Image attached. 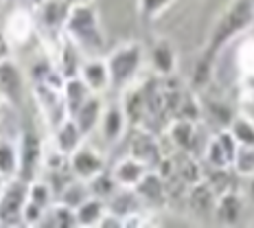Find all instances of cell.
I'll return each mask as SVG.
<instances>
[{"label": "cell", "mask_w": 254, "mask_h": 228, "mask_svg": "<svg viewBox=\"0 0 254 228\" xmlns=\"http://www.w3.org/2000/svg\"><path fill=\"white\" fill-rule=\"evenodd\" d=\"M237 176L241 178H254V147L252 145H239L232 158Z\"/></svg>", "instance_id": "4316f807"}, {"label": "cell", "mask_w": 254, "mask_h": 228, "mask_svg": "<svg viewBox=\"0 0 254 228\" xmlns=\"http://www.w3.org/2000/svg\"><path fill=\"white\" fill-rule=\"evenodd\" d=\"M230 134L235 136L237 145H252L254 147V121L248 116H232L230 125H228Z\"/></svg>", "instance_id": "d4e9b609"}, {"label": "cell", "mask_w": 254, "mask_h": 228, "mask_svg": "<svg viewBox=\"0 0 254 228\" xmlns=\"http://www.w3.org/2000/svg\"><path fill=\"white\" fill-rule=\"evenodd\" d=\"M88 189H90V193H92V195H97V198H101V200H105V202H108V200L112 198L114 191L119 189V187H116L112 173L103 169V171L97 173V176H94L92 180H88Z\"/></svg>", "instance_id": "83f0119b"}, {"label": "cell", "mask_w": 254, "mask_h": 228, "mask_svg": "<svg viewBox=\"0 0 254 228\" xmlns=\"http://www.w3.org/2000/svg\"><path fill=\"white\" fill-rule=\"evenodd\" d=\"M237 141L235 136L230 134V130H221L219 134H215L213 139L206 143L204 152H202V165L206 167H219V169H228L232 167V158H235L237 152Z\"/></svg>", "instance_id": "9c48e42d"}, {"label": "cell", "mask_w": 254, "mask_h": 228, "mask_svg": "<svg viewBox=\"0 0 254 228\" xmlns=\"http://www.w3.org/2000/svg\"><path fill=\"white\" fill-rule=\"evenodd\" d=\"M29 200L46 211L53 202H55V193H53L51 184L46 182L44 178H35L29 182Z\"/></svg>", "instance_id": "484cf974"}, {"label": "cell", "mask_w": 254, "mask_h": 228, "mask_svg": "<svg viewBox=\"0 0 254 228\" xmlns=\"http://www.w3.org/2000/svg\"><path fill=\"white\" fill-rule=\"evenodd\" d=\"M105 213H108V202L97 195H90L75 209L77 226H99Z\"/></svg>", "instance_id": "ffe728a7"}, {"label": "cell", "mask_w": 254, "mask_h": 228, "mask_svg": "<svg viewBox=\"0 0 254 228\" xmlns=\"http://www.w3.org/2000/svg\"><path fill=\"white\" fill-rule=\"evenodd\" d=\"M13 2H20V0H13Z\"/></svg>", "instance_id": "e575fe53"}, {"label": "cell", "mask_w": 254, "mask_h": 228, "mask_svg": "<svg viewBox=\"0 0 254 228\" xmlns=\"http://www.w3.org/2000/svg\"><path fill=\"white\" fill-rule=\"evenodd\" d=\"M110 71V81L112 88L125 90L127 86L136 81L138 73L142 71L145 64V49L140 42H125V44L116 46V49L105 57Z\"/></svg>", "instance_id": "3957f363"}, {"label": "cell", "mask_w": 254, "mask_h": 228, "mask_svg": "<svg viewBox=\"0 0 254 228\" xmlns=\"http://www.w3.org/2000/svg\"><path fill=\"white\" fill-rule=\"evenodd\" d=\"M83 141H86V136L81 134V130L77 127L75 119H70V116H68V119H64L57 127H53L51 145L55 147V150H60L64 156H70V153L75 152Z\"/></svg>", "instance_id": "2e32d148"}, {"label": "cell", "mask_w": 254, "mask_h": 228, "mask_svg": "<svg viewBox=\"0 0 254 228\" xmlns=\"http://www.w3.org/2000/svg\"><path fill=\"white\" fill-rule=\"evenodd\" d=\"M68 11H70V4L66 0H42L33 4L35 26L44 42H51L53 46L60 44V40L64 38V24H66Z\"/></svg>", "instance_id": "277c9868"}, {"label": "cell", "mask_w": 254, "mask_h": 228, "mask_svg": "<svg viewBox=\"0 0 254 228\" xmlns=\"http://www.w3.org/2000/svg\"><path fill=\"white\" fill-rule=\"evenodd\" d=\"M254 26V0H232L219 20L213 26L208 42V55H215L221 46H226L232 38L246 33Z\"/></svg>", "instance_id": "7a4b0ae2"}, {"label": "cell", "mask_w": 254, "mask_h": 228, "mask_svg": "<svg viewBox=\"0 0 254 228\" xmlns=\"http://www.w3.org/2000/svg\"><path fill=\"white\" fill-rule=\"evenodd\" d=\"M68 4H70V7H77V4H92L94 0H66Z\"/></svg>", "instance_id": "4dcf8cb0"}, {"label": "cell", "mask_w": 254, "mask_h": 228, "mask_svg": "<svg viewBox=\"0 0 254 228\" xmlns=\"http://www.w3.org/2000/svg\"><path fill=\"white\" fill-rule=\"evenodd\" d=\"M97 132L101 134V139L108 145H114V143H119L123 139L127 132V116H125L123 105H110V108H105Z\"/></svg>", "instance_id": "5bb4252c"}, {"label": "cell", "mask_w": 254, "mask_h": 228, "mask_svg": "<svg viewBox=\"0 0 254 228\" xmlns=\"http://www.w3.org/2000/svg\"><path fill=\"white\" fill-rule=\"evenodd\" d=\"M173 2H176V0H138V7H140V13L145 15V18L153 20V18L165 13Z\"/></svg>", "instance_id": "f1b7e54d"}, {"label": "cell", "mask_w": 254, "mask_h": 228, "mask_svg": "<svg viewBox=\"0 0 254 228\" xmlns=\"http://www.w3.org/2000/svg\"><path fill=\"white\" fill-rule=\"evenodd\" d=\"M79 77L83 79V83L94 94H103L108 88H112L105 57H83L81 68H79Z\"/></svg>", "instance_id": "7c38bea8"}, {"label": "cell", "mask_w": 254, "mask_h": 228, "mask_svg": "<svg viewBox=\"0 0 254 228\" xmlns=\"http://www.w3.org/2000/svg\"><path fill=\"white\" fill-rule=\"evenodd\" d=\"M103 110H105V105H103L101 94H94V92H92V94H90V97L86 99V101L81 103V108H79L77 112L70 116V119H75L77 127L81 130V134L88 139V136H92L94 132L99 130V123H101Z\"/></svg>", "instance_id": "4fadbf2b"}, {"label": "cell", "mask_w": 254, "mask_h": 228, "mask_svg": "<svg viewBox=\"0 0 254 228\" xmlns=\"http://www.w3.org/2000/svg\"><path fill=\"white\" fill-rule=\"evenodd\" d=\"M149 171L145 165H142L140 160H136L134 156H129L127 153L125 158H121L119 162L112 167V178H114V182H116V187H121V189H134L136 184L142 180V176Z\"/></svg>", "instance_id": "e0dca14e"}, {"label": "cell", "mask_w": 254, "mask_h": 228, "mask_svg": "<svg viewBox=\"0 0 254 228\" xmlns=\"http://www.w3.org/2000/svg\"><path fill=\"white\" fill-rule=\"evenodd\" d=\"M29 198V182L22 178H9L0 195V226H22V209Z\"/></svg>", "instance_id": "5b68a950"}, {"label": "cell", "mask_w": 254, "mask_h": 228, "mask_svg": "<svg viewBox=\"0 0 254 228\" xmlns=\"http://www.w3.org/2000/svg\"><path fill=\"white\" fill-rule=\"evenodd\" d=\"M68 167H70L75 178L88 182V180H92L97 173H101L105 169V160H103L101 152L94 150L92 145H88V143L83 141L81 145L68 156Z\"/></svg>", "instance_id": "8fae6325"}, {"label": "cell", "mask_w": 254, "mask_h": 228, "mask_svg": "<svg viewBox=\"0 0 254 228\" xmlns=\"http://www.w3.org/2000/svg\"><path fill=\"white\" fill-rule=\"evenodd\" d=\"M18 156H20V167H18V178L31 180L42 176V162H44V143L35 132H22L18 141Z\"/></svg>", "instance_id": "8992f818"}, {"label": "cell", "mask_w": 254, "mask_h": 228, "mask_svg": "<svg viewBox=\"0 0 254 228\" xmlns=\"http://www.w3.org/2000/svg\"><path fill=\"white\" fill-rule=\"evenodd\" d=\"M20 167V156H18V143H13L7 136H0V176L4 178H15Z\"/></svg>", "instance_id": "7402d4cb"}, {"label": "cell", "mask_w": 254, "mask_h": 228, "mask_svg": "<svg viewBox=\"0 0 254 228\" xmlns=\"http://www.w3.org/2000/svg\"><path fill=\"white\" fill-rule=\"evenodd\" d=\"M241 209H243V200L232 189H228V191H224V193L217 195L213 213L217 217V222H221V224H226V226H232V224L239 222Z\"/></svg>", "instance_id": "d6986e66"}, {"label": "cell", "mask_w": 254, "mask_h": 228, "mask_svg": "<svg viewBox=\"0 0 254 228\" xmlns=\"http://www.w3.org/2000/svg\"><path fill=\"white\" fill-rule=\"evenodd\" d=\"M4 184H7V178L0 176V195H2V191H4Z\"/></svg>", "instance_id": "1f68e13d"}, {"label": "cell", "mask_w": 254, "mask_h": 228, "mask_svg": "<svg viewBox=\"0 0 254 228\" xmlns=\"http://www.w3.org/2000/svg\"><path fill=\"white\" fill-rule=\"evenodd\" d=\"M149 66L153 68V73L160 77H169L176 73L178 66V55L176 49L169 40H158L149 51Z\"/></svg>", "instance_id": "ac0fdd59"}, {"label": "cell", "mask_w": 254, "mask_h": 228, "mask_svg": "<svg viewBox=\"0 0 254 228\" xmlns=\"http://www.w3.org/2000/svg\"><path fill=\"white\" fill-rule=\"evenodd\" d=\"M11 49H13V46L9 44L7 35H4L2 29H0V62H4V60H9V57H11Z\"/></svg>", "instance_id": "f546056e"}, {"label": "cell", "mask_w": 254, "mask_h": 228, "mask_svg": "<svg viewBox=\"0 0 254 228\" xmlns=\"http://www.w3.org/2000/svg\"><path fill=\"white\" fill-rule=\"evenodd\" d=\"M64 35L81 51L83 57H101V51L105 49L99 15L92 4L70 7L66 24H64Z\"/></svg>", "instance_id": "6da1fadb"}, {"label": "cell", "mask_w": 254, "mask_h": 228, "mask_svg": "<svg viewBox=\"0 0 254 228\" xmlns=\"http://www.w3.org/2000/svg\"><path fill=\"white\" fill-rule=\"evenodd\" d=\"M129 156L140 160L147 169H158L160 162L165 160V150H162L160 141L151 134L147 127H136L134 134L129 139Z\"/></svg>", "instance_id": "ba28073f"}, {"label": "cell", "mask_w": 254, "mask_h": 228, "mask_svg": "<svg viewBox=\"0 0 254 228\" xmlns=\"http://www.w3.org/2000/svg\"><path fill=\"white\" fill-rule=\"evenodd\" d=\"M250 189H252V193H254V180H252V187Z\"/></svg>", "instance_id": "836d02e7"}, {"label": "cell", "mask_w": 254, "mask_h": 228, "mask_svg": "<svg viewBox=\"0 0 254 228\" xmlns=\"http://www.w3.org/2000/svg\"><path fill=\"white\" fill-rule=\"evenodd\" d=\"M38 2H42V0H31V4H38Z\"/></svg>", "instance_id": "d6a6232c"}, {"label": "cell", "mask_w": 254, "mask_h": 228, "mask_svg": "<svg viewBox=\"0 0 254 228\" xmlns=\"http://www.w3.org/2000/svg\"><path fill=\"white\" fill-rule=\"evenodd\" d=\"M134 191L140 198V202H145L149 206H160L167 202V182L156 169H149L142 176L140 182L134 187Z\"/></svg>", "instance_id": "9a60e30c"}, {"label": "cell", "mask_w": 254, "mask_h": 228, "mask_svg": "<svg viewBox=\"0 0 254 228\" xmlns=\"http://www.w3.org/2000/svg\"><path fill=\"white\" fill-rule=\"evenodd\" d=\"M0 105H2V99H0Z\"/></svg>", "instance_id": "d590c367"}, {"label": "cell", "mask_w": 254, "mask_h": 228, "mask_svg": "<svg viewBox=\"0 0 254 228\" xmlns=\"http://www.w3.org/2000/svg\"><path fill=\"white\" fill-rule=\"evenodd\" d=\"M90 195L92 193H90V189H88V182H83V180H79V178H72L70 182L62 189V193L57 195V202L70 206V209H77Z\"/></svg>", "instance_id": "603a6c76"}, {"label": "cell", "mask_w": 254, "mask_h": 228, "mask_svg": "<svg viewBox=\"0 0 254 228\" xmlns=\"http://www.w3.org/2000/svg\"><path fill=\"white\" fill-rule=\"evenodd\" d=\"M92 94L86 83H83L81 77H70L64 81V103H66V110H68V116H72L81 108V103Z\"/></svg>", "instance_id": "44dd1931"}, {"label": "cell", "mask_w": 254, "mask_h": 228, "mask_svg": "<svg viewBox=\"0 0 254 228\" xmlns=\"http://www.w3.org/2000/svg\"><path fill=\"white\" fill-rule=\"evenodd\" d=\"M26 92V77L11 57L0 62V99L2 103L20 105Z\"/></svg>", "instance_id": "30bf717a"}, {"label": "cell", "mask_w": 254, "mask_h": 228, "mask_svg": "<svg viewBox=\"0 0 254 228\" xmlns=\"http://www.w3.org/2000/svg\"><path fill=\"white\" fill-rule=\"evenodd\" d=\"M2 33L7 35V40L11 46H24L26 42L38 33L33 9L24 7V4H15L11 11H9L7 20H4Z\"/></svg>", "instance_id": "52a82bcc"}, {"label": "cell", "mask_w": 254, "mask_h": 228, "mask_svg": "<svg viewBox=\"0 0 254 228\" xmlns=\"http://www.w3.org/2000/svg\"><path fill=\"white\" fill-rule=\"evenodd\" d=\"M235 64L241 77L254 79V38H246L239 44L235 55Z\"/></svg>", "instance_id": "cb8c5ba5"}]
</instances>
